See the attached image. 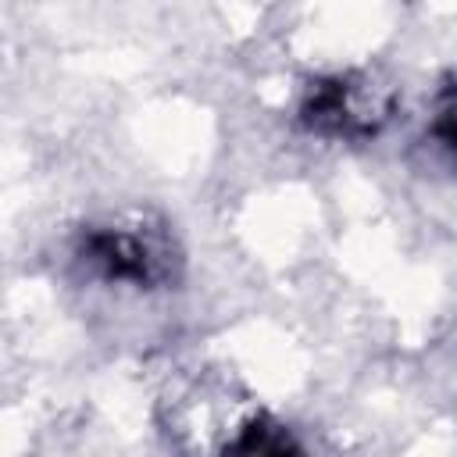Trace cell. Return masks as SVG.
Returning a JSON list of instances; mask_svg holds the SVG:
<instances>
[{"instance_id":"obj_3","label":"cell","mask_w":457,"mask_h":457,"mask_svg":"<svg viewBox=\"0 0 457 457\" xmlns=\"http://www.w3.org/2000/svg\"><path fill=\"white\" fill-rule=\"evenodd\" d=\"M432 146L439 154H446L450 161H457V93H443L436 111H432Z\"/></svg>"},{"instance_id":"obj_2","label":"cell","mask_w":457,"mask_h":457,"mask_svg":"<svg viewBox=\"0 0 457 457\" xmlns=\"http://www.w3.org/2000/svg\"><path fill=\"white\" fill-rule=\"evenodd\" d=\"M214 457H307V450L286 425L271 418H246Z\"/></svg>"},{"instance_id":"obj_1","label":"cell","mask_w":457,"mask_h":457,"mask_svg":"<svg viewBox=\"0 0 457 457\" xmlns=\"http://www.w3.org/2000/svg\"><path fill=\"white\" fill-rule=\"evenodd\" d=\"M79 261L100 282L157 289L171 282L175 246L161 225L150 221H107L93 225L79 239Z\"/></svg>"}]
</instances>
